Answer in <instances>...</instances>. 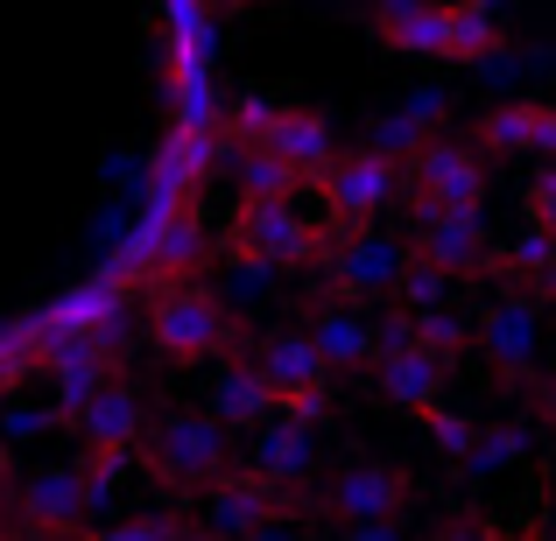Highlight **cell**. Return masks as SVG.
<instances>
[{
    "label": "cell",
    "instance_id": "cell-25",
    "mask_svg": "<svg viewBox=\"0 0 556 541\" xmlns=\"http://www.w3.org/2000/svg\"><path fill=\"white\" fill-rule=\"evenodd\" d=\"M416 345H430L437 359H451V365H458V359L479 345V324H465L458 310H430V317H416Z\"/></svg>",
    "mask_w": 556,
    "mask_h": 541
},
{
    "label": "cell",
    "instance_id": "cell-1",
    "mask_svg": "<svg viewBox=\"0 0 556 541\" xmlns=\"http://www.w3.org/2000/svg\"><path fill=\"white\" fill-rule=\"evenodd\" d=\"M408 506H416V472L359 450V458L331 464L311 492H296L289 520H325L331 534H353V528H402Z\"/></svg>",
    "mask_w": 556,
    "mask_h": 541
},
{
    "label": "cell",
    "instance_id": "cell-2",
    "mask_svg": "<svg viewBox=\"0 0 556 541\" xmlns=\"http://www.w3.org/2000/svg\"><path fill=\"white\" fill-rule=\"evenodd\" d=\"M141 464L163 492L177 500H204L212 486H226L240 464H232V429H218L204 408H163L149 422V443H141Z\"/></svg>",
    "mask_w": 556,
    "mask_h": 541
},
{
    "label": "cell",
    "instance_id": "cell-17",
    "mask_svg": "<svg viewBox=\"0 0 556 541\" xmlns=\"http://www.w3.org/2000/svg\"><path fill=\"white\" fill-rule=\"evenodd\" d=\"M247 472L261 478V486H275V492H311L317 478H325V464H317V436H311V422H289V415H275L268 429L254 436V450H247Z\"/></svg>",
    "mask_w": 556,
    "mask_h": 541
},
{
    "label": "cell",
    "instance_id": "cell-28",
    "mask_svg": "<svg viewBox=\"0 0 556 541\" xmlns=\"http://www.w3.org/2000/svg\"><path fill=\"white\" fill-rule=\"evenodd\" d=\"M430 541H515V534H507L493 514H479V506H451V514L430 528Z\"/></svg>",
    "mask_w": 556,
    "mask_h": 541
},
{
    "label": "cell",
    "instance_id": "cell-27",
    "mask_svg": "<svg viewBox=\"0 0 556 541\" xmlns=\"http://www.w3.org/2000/svg\"><path fill=\"white\" fill-rule=\"evenodd\" d=\"M422 429H430L437 443H444V458L458 464V472H465V458H472V450H479V422L451 415V408H430V415H422Z\"/></svg>",
    "mask_w": 556,
    "mask_h": 541
},
{
    "label": "cell",
    "instance_id": "cell-5",
    "mask_svg": "<svg viewBox=\"0 0 556 541\" xmlns=\"http://www.w3.org/2000/svg\"><path fill=\"white\" fill-rule=\"evenodd\" d=\"M408 268H416V246L394 240L388 226L339 232L331 254H325V296L331 302H353V310H367V302H402Z\"/></svg>",
    "mask_w": 556,
    "mask_h": 541
},
{
    "label": "cell",
    "instance_id": "cell-32",
    "mask_svg": "<svg viewBox=\"0 0 556 541\" xmlns=\"http://www.w3.org/2000/svg\"><path fill=\"white\" fill-rule=\"evenodd\" d=\"M529 401H535V415H543L549 429H556V365H549V373H543V379L529 387Z\"/></svg>",
    "mask_w": 556,
    "mask_h": 541
},
{
    "label": "cell",
    "instance_id": "cell-7",
    "mask_svg": "<svg viewBox=\"0 0 556 541\" xmlns=\"http://www.w3.org/2000/svg\"><path fill=\"white\" fill-rule=\"evenodd\" d=\"M254 365L268 373L275 401H282L289 422H325L331 415V365L317 352V338L303 324H282V331H261L254 338Z\"/></svg>",
    "mask_w": 556,
    "mask_h": 541
},
{
    "label": "cell",
    "instance_id": "cell-10",
    "mask_svg": "<svg viewBox=\"0 0 556 541\" xmlns=\"http://www.w3.org/2000/svg\"><path fill=\"white\" fill-rule=\"evenodd\" d=\"M479 352H486L493 379H507V387L529 394L535 379H543V302L521 296V288H507L501 302H486V317H479Z\"/></svg>",
    "mask_w": 556,
    "mask_h": 541
},
{
    "label": "cell",
    "instance_id": "cell-36",
    "mask_svg": "<svg viewBox=\"0 0 556 541\" xmlns=\"http://www.w3.org/2000/svg\"><path fill=\"white\" fill-rule=\"evenodd\" d=\"M543 528L556 534V478H549V500H543Z\"/></svg>",
    "mask_w": 556,
    "mask_h": 541
},
{
    "label": "cell",
    "instance_id": "cell-26",
    "mask_svg": "<svg viewBox=\"0 0 556 541\" xmlns=\"http://www.w3.org/2000/svg\"><path fill=\"white\" fill-rule=\"evenodd\" d=\"M521 450H529V436H521L515 422H486V429H479V450L465 458V478L507 472V464H521Z\"/></svg>",
    "mask_w": 556,
    "mask_h": 541
},
{
    "label": "cell",
    "instance_id": "cell-18",
    "mask_svg": "<svg viewBox=\"0 0 556 541\" xmlns=\"http://www.w3.org/2000/svg\"><path fill=\"white\" fill-rule=\"evenodd\" d=\"M204 415L218 422V429H268L275 415H282V401H275L268 373H261L254 359H226L212 379H204Z\"/></svg>",
    "mask_w": 556,
    "mask_h": 541
},
{
    "label": "cell",
    "instance_id": "cell-33",
    "mask_svg": "<svg viewBox=\"0 0 556 541\" xmlns=\"http://www.w3.org/2000/svg\"><path fill=\"white\" fill-rule=\"evenodd\" d=\"M339 541H408V528H353V534H339Z\"/></svg>",
    "mask_w": 556,
    "mask_h": 541
},
{
    "label": "cell",
    "instance_id": "cell-22",
    "mask_svg": "<svg viewBox=\"0 0 556 541\" xmlns=\"http://www.w3.org/2000/svg\"><path fill=\"white\" fill-rule=\"evenodd\" d=\"M261 149H275L303 183H325L339 169V134H331V120L317 106H282V120H275V134Z\"/></svg>",
    "mask_w": 556,
    "mask_h": 541
},
{
    "label": "cell",
    "instance_id": "cell-19",
    "mask_svg": "<svg viewBox=\"0 0 556 541\" xmlns=\"http://www.w3.org/2000/svg\"><path fill=\"white\" fill-rule=\"evenodd\" d=\"M367 28L380 36V50H394V56H451V42H458V8L380 0V8L367 14Z\"/></svg>",
    "mask_w": 556,
    "mask_h": 541
},
{
    "label": "cell",
    "instance_id": "cell-21",
    "mask_svg": "<svg viewBox=\"0 0 556 541\" xmlns=\"http://www.w3.org/2000/svg\"><path fill=\"white\" fill-rule=\"evenodd\" d=\"M472 141L479 149H507V155H543L556 169V106L549 99H493L486 113L472 120Z\"/></svg>",
    "mask_w": 556,
    "mask_h": 541
},
{
    "label": "cell",
    "instance_id": "cell-6",
    "mask_svg": "<svg viewBox=\"0 0 556 541\" xmlns=\"http://www.w3.org/2000/svg\"><path fill=\"white\" fill-rule=\"evenodd\" d=\"M408 218H444V211H479L486 204V163L472 134H430L408 155Z\"/></svg>",
    "mask_w": 556,
    "mask_h": 541
},
{
    "label": "cell",
    "instance_id": "cell-16",
    "mask_svg": "<svg viewBox=\"0 0 556 541\" xmlns=\"http://www.w3.org/2000/svg\"><path fill=\"white\" fill-rule=\"evenodd\" d=\"M121 324H127V296H121V288H106L99 274H92V282H78V288H64L56 302H42V310H36V331H42V345L121 338Z\"/></svg>",
    "mask_w": 556,
    "mask_h": 541
},
{
    "label": "cell",
    "instance_id": "cell-24",
    "mask_svg": "<svg viewBox=\"0 0 556 541\" xmlns=\"http://www.w3.org/2000/svg\"><path fill=\"white\" fill-rule=\"evenodd\" d=\"M549 268H556V232H535V226L521 232L515 246H501V260H493V274H507V288H521V296H529Z\"/></svg>",
    "mask_w": 556,
    "mask_h": 541
},
{
    "label": "cell",
    "instance_id": "cell-14",
    "mask_svg": "<svg viewBox=\"0 0 556 541\" xmlns=\"http://www.w3.org/2000/svg\"><path fill=\"white\" fill-rule=\"evenodd\" d=\"M14 514H22V528L28 534H71L92 506H85V472H78V458L71 464H36V472H22L14 478Z\"/></svg>",
    "mask_w": 556,
    "mask_h": 541
},
{
    "label": "cell",
    "instance_id": "cell-30",
    "mask_svg": "<svg viewBox=\"0 0 556 541\" xmlns=\"http://www.w3.org/2000/svg\"><path fill=\"white\" fill-rule=\"evenodd\" d=\"M78 472H85V506H106L113 486H121V472H127V458H92V450H85Z\"/></svg>",
    "mask_w": 556,
    "mask_h": 541
},
{
    "label": "cell",
    "instance_id": "cell-12",
    "mask_svg": "<svg viewBox=\"0 0 556 541\" xmlns=\"http://www.w3.org/2000/svg\"><path fill=\"white\" fill-rule=\"evenodd\" d=\"M198 520H204L218 541H254V534H268V528H289V492L261 486V478L240 464L226 486H212V492L198 500Z\"/></svg>",
    "mask_w": 556,
    "mask_h": 541
},
{
    "label": "cell",
    "instance_id": "cell-37",
    "mask_svg": "<svg viewBox=\"0 0 556 541\" xmlns=\"http://www.w3.org/2000/svg\"><path fill=\"white\" fill-rule=\"evenodd\" d=\"M254 541H296V534H289V528H268V534H254Z\"/></svg>",
    "mask_w": 556,
    "mask_h": 541
},
{
    "label": "cell",
    "instance_id": "cell-35",
    "mask_svg": "<svg viewBox=\"0 0 556 541\" xmlns=\"http://www.w3.org/2000/svg\"><path fill=\"white\" fill-rule=\"evenodd\" d=\"M529 296H535V302H556V268H549V274H543V282H535V288H529Z\"/></svg>",
    "mask_w": 556,
    "mask_h": 541
},
{
    "label": "cell",
    "instance_id": "cell-9",
    "mask_svg": "<svg viewBox=\"0 0 556 541\" xmlns=\"http://www.w3.org/2000/svg\"><path fill=\"white\" fill-rule=\"evenodd\" d=\"M408 183V163L402 155H388V149H345L339 155V169H331L325 183V218H331V232H367L380 211L394 204V190Z\"/></svg>",
    "mask_w": 556,
    "mask_h": 541
},
{
    "label": "cell",
    "instance_id": "cell-38",
    "mask_svg": "<svg viewBox=\"0 0 556 541\" xmlns=\"http://www.w3.org/2000/svg\"><path fill=\"white\" fill-rule=\"evenodd\" d=\"M0 500H8V450H0Z\"/></svg>",
    "mask_w": 556,
    "mask_h": 541
},
{
    "label": "cell",
    "instance_id": "cell-3",
    "mask_svg": "<svg viewBox=\"0 0 556 541\" xmlns=\"http://www.w3.org/2000/svg\"><path fill=\"white\" fill-rule=\"evenodd\" d=\"M247 324L226 310L212 282H184V288H155L149 296V345L163 365H204V359H240Z\"/></svg>",
    "mask_w": 556,
    "mask_h": 541
},
{
    "label": "cell",
    "instance_id": "cell-34",
    "mask_svg": "<svg viewBox=\"0 0 556 541\" xmlns=\"http://www.w3.org/2000/svg\"><path fill=\"white\" fill-rule=\"evenodd\" d=\"M515 541H556V534L543 528V514H535V520H521V528H515Z\"/></svg>",
    "mask_w": 556,
    "mask_h": 541
},
{
    "label": "cell",
    "instance_id": "cell-20",
    "mask_svg": "<svg viewBox=\"0 0 556 541\" xmlns=\"http://www.w3.org/2000/svg\"><path fill=\"white\" fill-rule=\"evenodd\" d=\"M303 331L317 338V352H325L331 373H359V365L380 359V324H374L367 310H353V302L311 296V310H303Z\"/></svg>",
    "mask_w": 556,
    "mask_h": 541
},
{
    "label": "cell",
    "instance_id": "cell-29",
    "mask_svg": "<svg viewBox=\"0 0 556 541\" xmlns=\"http://www.w3.org/2000/svg\"><path fill=\"white\" fill-rule=\"evenodd\" d=\"M177 534V506L163 514H135V520H113V528H85L78 541H169Z\"/></svg>",
    "mask_w": 556,
    "mask_h": 541
},
{
    "label": "cell",
    "instance_id": "cell-39",
    "mask_svg": "<svg viewBox=\"0 0 556 541\" xmlns=\"http://www.w3.org/2000/svg\"><path fill=\"white\" fill-rule=\"evenodd\" d=\"M0 534H8V514H0Z\"/></svg>",
    "mask_w": 556,
    "mask_h": 541
},
{
    "label": "cell",
    "instance_id": "cell-8",
    "mask_svg": "<svg viewBox=\"0 0 556 541\" xmlns=\"http://www.w3.org/2000/svg\"><path fill=\"white\" fill-rule=\"evenodd\" d=\"M451 379V359H437L430 345H416V317L394 310L388 324H380V359H374V394L388 408H408V415H430V408H444L437 394H444Z\"/></svg>",
    "mask_w": 556,
    "mask_h": 541
},
{
    "label": "cell",
    "instance_id": "cell-4",
    "mask_svg": "<svg viewBox=\"0 0 556 541\" xmlns=\"http://www.w3.org/2000/svg\"><path fill=\"white\" fill-rule=\"evenodd\" d=\"M331 218H311L296 204H261L240 197L226 218V260H240L247 274H268V268H325L331 254Z\"/></svg>",
    "mask_w": 556,
    "mask_h": 541
},
{
    "label": "cell",
    "instance_id": "cell-11",
    "mask_svg": "<svg viewBox=\"0 0 556 541\" xmlns=\"http://www.w3.org/2000/svg\"><path fill=\"white\" fill-rule=\"evenodd\" d=\"M408 246H416L422 268L451 274V282H472V274H493V232L486 211H444V218H408Z\"/></svg>",
    "mask_w": 556,
    "mask_h": 541
},
{
    "label": "cell",
    "instance_id": "cell-15",
    "mask_svg": "<svg viewBox=\"0 0 556 541\" xmlns=\"http://www.w3.org/2000/svg\"><path fill=\"white\" fill-rule=\"evenodd\" d=\"M149 394H141V379H113L106 394H99L92 408H85L71 429H78V443L92 450V458H135L141 443H149Z\"/></svg>",
    "mask_w": 556,
    "mask_h": 541
},
{
    "label": "cell",
    "instance_id": "cell-31",
    "mask_svg": "<svg viewBox=\"0 0 556 541\" xmlns=\"http://www.w3.org/2000/svg\"><path fill=\"white\" fill-rule=\"evenodd\" d=\"M521 211H529V226H535V232H556V169L529 177V190H521Z\"/></svg>",
    "mask_w": 556,
    "mask_h": 541
},
{
    "label": "cell",
    "instance_id": "cell-13",
    "mask_svg": "<svg viewBox=\"0 0 556 541\" xmlns=\"http://www.w3.org/2000/svg\"><path fill=\"white\" fill-rule=\"evenodd\" d=\"M212 163H218V127H177L169 120L155 155H149V204H198Z\"/></svg>",
    "mask_w": 556,
    "mask_h": 541
},
{
    "label": "cell",
    "instance_id": "cell-23",
    "mask_svg": "<svg viewBox=\"0 0 556 541\" xmlns=\"http://www.w3.org/2000/svg\"><path fill=\"white\" fill-rule=\"evenodd\" d=\"M232 183H240V197L261 204H296V190H311L275 149H232Z\"/></svg>",
    "mask_w": 556,
    "mask_h": 541
}]
</instances>
